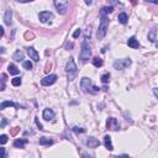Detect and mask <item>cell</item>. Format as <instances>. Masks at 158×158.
<instances>
[{
	"instance_id": "obj_16",
	"label": "cell",
	"mask_w": 158,
	"mask_h": 158,
	"mask_svg": "<svg viewBox=\"0 0 158 158\" xmlns=\"http://www.w3.org/2000/svg\"><path fill=\"white\" fill-rule=\"evenodd\" d=\"M104 145H105V147H106L109 151H113L114 147H113V143H111V137L109 135H106L105 137H104Z\"/></svg>"
},
{
	"instance_id": "obj_36",
	"label": "cell",
	"mask_w": 158,
	"mask_h": 158,
	"mask_svg": "<svg viewBox=\"0 0 158 158\" xmlns=\"http://www.w3.org/2000/svg\"><path fill=\"white\" fill-rule=\"evenodd\" d=\"M6 124H7V121H6V119H3V121H1V124H0V129H3V127H5Z\"/></svg>"
},
{
	"instance_id": "obj_43",
	"label": "cell",
	"mask_w": 158,
	"mask_h": 158,
	"mask_svg": "<svg viewBox=\"0 0 158 158\" xmlns=\"http://www.w3.org/2000/svg\"><path fill=\"white\" fill-rule=\"evenodd\" d=\"M4 52H5V50H4V48H0V53H4Z\"/></svg>"
},
{
	"instance_id": "obj_9",
	"label": "cell",
	"mask_w": 158,
	"mask_h": 158,
	"mask_svg": "<svg viewBox=\"0 0 158 158\" xmlns=\"http://www.w3.org/2000/svg\"><path fill=\"white\" fill-rule=\"evenodd\" d=\"M57 80V75L56 74H51V75H47L46 78H43L41 80V84L47 86V85H52L53 83H56Z\"/></svg>"
},
{
	"instance_id": "obj_33",
	"label": "cell",
	"mask_w": 158,
	"mask_h": 158,
	"mask_svg": "<svg viewBox=\"0 0 158 158\" xmlns=\"http://www.w3.org/2000/svg\"><path fill=\"white\" fill-rule=\"evenodd\" d=\"M51 68H52V64H51V63H47V64H46V68H45V72H46V73H50Z\"/></svg>"
},
{
	"instance_id": "obj_38",
	"label": "cell",
	"mask_w": 158,
	"mask_h": 158,
	"mask_svg": "<svg viewBox=\"0 0 158 158\" xmlns=\"http://www.w3.org/2000/svg\"><path fill=\"white\" fill-rule=\"evenodd\" d=\"M79 35H80V30H77V31L73 34V37L74 38H77V37H79Z\"/></svg>"
},
{
	"instance_id": "obj_20",
	"label": "cell",
	"mask_w": 158,
	"mask_h": 158,
	"mask_svg": "<svg viewBox=\"0 0 158 158\" xmlns=\"http://www.w3.org/2000/svg\"><path fill=\"white\" fill-rule=\"evenodd\" d=\"M12 58H14L15 61H17V62H20V61H22L23 59V53L21 51H16L15 53H14Z\"/></svg>"
},
{
	"instance_id": "obj_11",
	"label": "cell",
	"mask_w": 158,
	"mask_h": 158,
	"mask_svg": "<svg viewBox=\"0 0 158 158\" xmlns=\"http://www.w3.org/2000/svg\"><path fill=\"white\" fill-rule=\"evenodd\" d=\"M43 119H45L46 121H51L54 119V113H53V110L51 109H45L43 110Z\"/></svg>"
},
{
	"instance_id": "obj_13",
	"label": "cell",
	"mask_w": 158,
	"mask_h": 158,
	"mask_svg": "<svg viewBox=\"0 0 158 158\" xmlns=\"http://www.w3.org/2000/svg\"><path fill=\"white\" fill-rule=\"evenodd\" d=\"M9 106H14V107H16V109H20V105L16 104V102H14V101H4V102H1V104H0V110H4L5 107H9Z\"/></svg>"
},
{
	"instance_id": "obj_14",
	"label": "cell",
	"mask_w": 158,
	"mask_h": 158,
	"mask_svg": "<svg viewBox=\"0 0 158 158\" xmlns=\"http://www.w3.org/2000/svg\"><path fill=\"white\" fill-rule=\"evenodd\" d=\"M11 16H12V12H11V9H7L5 11V16H4V22L7 25V26H10L11 25Z\"/></svg>"
},
{
	"instance_id": "obj_26",
	"label": "cell",
	"mask_w": 158,
	"mask_h": 158,
	"mask_svg": "<svg viewBox=\"0 0 158 158\" xmlns=\"http://www.w3.org/2000/svg\"><path fill=\"white\" fill-rule=\"evenodd\" d=\"M11 84L14 85V86H19V85H21V78H19V77L14 78L11 80Z\"/></svg>"
},
{
	"instance_id": "obj_34",
	"label": "cell",
	"mask_w": 158,
	"mask_h": 158,
	"mask_svg": "<svg viewBox=\"0 0 158 158\" xmlns=\"http://www.w3.org/2000/svg\"><path fill=\"white\" fill-rule=\"evenodd\" d=\"M35 122H36V125H37V127H38L40 130H43V126H42V124L40 122V121L37 120V119H35Z\"/></svg>"
},
{
	"instance_id": "obj_17",
	"label": "cell",
	"mask_w": 158,
	"mask_h": 158,
	"mask_svg": "<svg viewBox=\"0 0 158 158\" xmlns=\"http://www.w3.org/2000/svg\"><path fill=\"white\" fill-rule=\"evenodd\" d=\"M7 70H9V73L12 74V75H17V74L20 73L19 68H17L15 64H9V67H7Z\"/></svg>"
},
{
	"instance_id": "obj_41",
	"label": "cell",
	"mask_w": 158,
	"mask_h": 158,
	"mask_svg": "<svg viewBox=\"0 0 158 158\" xmlns=\"http://www.w3.org/2000/svg\"><path fill=\"white\" fill-rule=\"evenodd\" d=\"M146 1H149V3H153V4H158V0H146Z\"/></svg>"
},
{
	"instance_id": "obj_25",
	"label": "cell",
	"mask_w": 158,
	"mask_h": 158,
	"mask_svg": "<svg viewBox=\"0 0 158 158\" xmlns=\"http://www.w3.org/2000/svg\"><path fill=\"white\" fill-rule=\"evenodd\" d=\"M114 7L113 6H105V7H102L101 10V14H104V15H106V14H110V12H113Z\"/></svg>"
},
{
	"instance_id": "obj_21",
	"label": "cell",
	"mask_w": 158,
	"mask_h": 158,
	"mask_svg": "<svg viewBox=\"0 0 158 158\" xmlns=\"http://www.w3.org/2000/svg\"><path fill=\"white\" fill-rule=\"evenodd\" d=\"M156 34H157L156 28H152V30L148 32V40H149L151 42H156Z\"/></svg>"
},
{
	"instance_id": "obj_24",
	"label": "cell",
	"mask_w": 158,
	"mask_h": 158,
	"mask_svg": "<svg viewBox=\"0 0 158 158\" xmlns=\"http://www.w3.org/2000/svg\"><path fill=\"white\" fill-rule=\"evenodd\" d=\"M23 37H25V40H27V41H31V40L35 38V34L32 31H26L25 35H23Z\"/></svg>"
},
{
	"instance_id": "obj_30",
	"label": "cell",
	"mask_w": 158,
	"mask_h": 158,
	"mask_svg": "<svg viewBox=\"0 0 158 158\" xmlns=\"http://www.w3.org/2000/svg\"><path fill=\"white\" fill-rule=\"evenodd\" d=\"M23 68L25 69H27V70H30V69H32V63L30 62V61H26V62H23Z\"/></svg>"
},
{
	"instance_id": "obj_40",
	"label": "cell",
	"mask_w": 158,
	"mask_h": 158,
	"mask_svg": "<svg viewBox=\"0 0 158 158\" xmlns=\"http://www.w3.org/2000/svg\"><path fill=\"white\" fill-rule=\"evenodd\" d=\"M19 3H28V1H34V0H16Z\"/></svg>"
},
{
	"instance_id": "obj_44",
	"label": "cell",
	"mask_w": 158,
	"mask_h": 158,
	"mask_svg": "<svg viewBox=\"0 0 158 158\" xmlns=\"http://www.w3.org/2000/svg\"><path fill=\"white\" fill-rule=\"evenodd\" d=\"M132 4H133V5H136V4H137V0H132Z\"/></svg>"
},
{
	"instance_id": "obj_37",
	"label": "cell",
	"mask_w": 158,
	"mask_h": 158,
	"mask_svg": "<svg viewBox=\"0 0 158 158\" xmlns=\"http://www.w3.org/2000/svg\"><path fill=\"white\" fill-rule=\"evenodd\" d=\"M5 157V148H0V158Z\"/></svg>"
},
{
	"instance_id": "obj_42",
	"label": "cell",
	"mask_w": 158,
	"mask_h": 158,
	"mask_svg": "<svg viewBox=\"0 0 158 158\" xmlns=\"http://www.w3.org/2000/svg\"><path fill=\"white\" fill-rule=\"evenodd\" d=\"M85 1V4H88V5H90L91 4V1H93V0H84Z\"/></svg>"
},
{
	"instance_id": "obj_3",
	"label": "cell",
	"mask_w": 158,
	"mask_h": 158,
	"mask_svg": "<svg viewBox=\"0 0 158 158\" xmlns=\"http://www.w3.org/2000/svg\"><path fill=\"white\" fill-rule=\"evenodd\" d=\"M66 72H67V75H68V80L72 82L75 79L77 74H78V69H77V66L74 63L73 58H69V61L67 62V66H66Z\"/></svg>"
},
{
	"instance_id": "obj_23",
	"label": "cell",
	"mask_w": 158,
	"mask_h": 158,
	"mask_svg": "<svg viewBox=\"0 0 158 158\" xmlns=\"http://www.w3.org/2000/svg\"><path fill=\"white\" fill-rule=\"evenodd\" d=\"M127 20H129V17H127V15H126L125 12H121V14L119 15V21L121 23H126Z\"/></svg>"
},
{
	"instance_id": "obj_32",
	"label": "cell",
	"mask_w": 158,
	"mask_h": 158,
	"mask_svg": "<svg viewBox=\"0 0 158 158\" xmlns=\"http://www.w3.org/2000/svg\"><path fill=\"white\" fill-rule=\"evenodd\" d=\"M73 131L74 132H77V133H83V132H85V129H82V127L75 126V127H73Z\"/></svg>"
},
{
	"instance_id": "obj_31",
	"label": "cell",
	"mask_w": 158,
	"mask_h": 158,
	"mask_svg": "<svg viewBox=\"0 0 158 158\" xmlns=\"http://www.w3.org/2000/svg\"><path fill=\"white\" fill-rule=\"evenodd\" d=\"M7 142V136L6 135H1L0 136V145H5Z\"/></svg>"
},
{
	"instance_id": "obj_7",
	"label": "cell",
	"mask_w": 158,
	"mask_h": 158,
	"mask_svg": "<svg viewBox=\"0 0 158 158\" xmlns=\"http://www.w3.org/2000/svg\"><path fill=\"white\" fill-rule=\"evenodd\" d=\"M106 126L109 130H113V131H117L120 129V125H119V121L116 119L114 117H110L107 119V122H106Z\"/></svg>"
},
{
	"instance_id": "obj_1",
	"label": "cell",
	"mask_w": 158,
	"mask_h": 158,
	"mask_svg": "<svg viewBox=\"0 0 158 158\" xmlns=\"http://www.w3.org/2000/svg\"><path fill=\"white\" fill-rule=\"evenodd\" d=\"M80 88H82V90L84 93H91V94L99 93V88L95 86V85H93L91 80L89 78H86V77L82 78V80H80Z\"/></svg>"
},
{
	"instance_id": "obj_5",
	"label": "cell",
	"mask_w": 158,
	"mask_h": 158,
	"mask_svg": "<svg viewBox=\"0 0 158 158\" xmlns=\"http://www.w3.org/2000/svg\"><path fill=\"white\" fill-rule=\"evenodd\" d=\"M131 64V59L130 58H124V59H117L114 62V68L117 69V70H122L125 68H127Z\"/></svg>"
},
{
	"instance_id": "obj_12",
	"label": "cell",
	"mask_w": 158,
	"mask_h": 158,
	"mask_svg": "<svg viewBox=\"0 0 158 158\" xmlns=\"http://www.w3.org/2000/svg\"><path fill=\"white\" fill-rule=\"evenodd\" d=\"M86 146L89 148H96L98 146H100V142L98 141L96 138H94V137H89L86 140Z\"/></svg>"
},
{
	"instance_id": "obj_4",
	"label": "cell",
	"mask_w": 158,
	"mask_h": 158,
	"mask_svg": "<svg viewBox=\"0 0 158 158\" xmlns=\"http://www.w3.org/2000/svg\"><path fill=\"white\" fill-rule=\"evenodd\" d=\"M107 26H109V19L106 15L101 14V20H100V25H99V30H98V38L101 40L105 37L107 31Z\"/></svg>"
},
{
	"instance_id": "obj_15",
	"label": "cell",
	"mask_w": 158,
	"mask_h": 158,
	"mask_svg": "<svg viewBox=\"0 0 158 158\" xmlns=\"http://www.w3.org/2000/svg\"><path fill=\"white\" fill-rule=\"evenodd\" d=\"M127 45H129V47H131V48H138V47H140V42H138V40H136L135 37H131V38H129V41H127Z\"/></svg>"
},
{
	"instance_id": "obj_6",
	"label": "cell",
	"mask_w": 158,
	"mask_h": 158,
	"mask_svg": "<svg viewBox=\"0 0 158 158\" xmlns=\"http://www.w3.org/2000/svg\"><path fill=\"white\" fill-rule=\"evenodd\" d=\"M54 5L61 15H64L68 10V1L67 0H54Z\"/></svg>"
},
{
	"instance_id": "obj_10",
	"label": "cell",
	"mask_w": 158,
	"mask_h": 158,
	"mask_svg": "<svg viewBox=\"0 0 158 158\" xmlns=\"http://www.w3.org/2000/svg\"><path fill=\"white\" fill-rule=\"evenodd\" d=\"M27 54L30 56V58H31V59H34L35 62H38V61H40L38 53H37V51L35 50L34 47H28V48H27Z\"/></svg>"
},
{
	"instance_id": "obj_35",
	"label": "cell",
	"mask_w": 158,
	"mask_h": 158,
	"mask_svg": "<svg viewBox=\"0 0 158 158\" xmlns=\"http://www.w3.org/2000/svg\"><path fill=\"white\" fill-rule=\"evenodd\" d=\"M73 42H67V45H66V50H72L73 48Z\"/></svg>"
},
{
	"instance_id": "obj_22",
	"label": "cell",
	"mask_w": 158,
	"mask_h": 158,
	"mask_svg": "<svg viewBox=\"0 0 158 158\" xmlns=\"http://www.w3.org/2000/svg\"><path fill=\"white\" fill-rule=\"evenodd\" d=\"M93 64H94L96 68L101 67L102 66V59L101 58H99V57H94V58H93Z\"/></svg>"
},
{
	"instance_id": "obj_19",
	"label": "cell",
	"mask_w": 158,
	"mask_h": 158,
	"mask_svg": "<svg viewBox=\"0 0 158 158\" xmlns=\"http://www.w3.org/2000/svg\"><path fill=\"white\" fill-rule=\"evenodd\" d=\"M27 142L28 141L27 140H25V138H23V140H16V141L14 142V146L17 147V148H23V146H25Z\"/></svg>"
},
{
	"instance_id": "obj_29",
	"label": "cell",
	"mask_w": 158,
	"mask_h": 158,
	"mask_svg": "<svg viewBox=\"0 0 158 158\" xmlns=\"http://www.w3.org/2000/svg\"><path fill=\"white\" fill-rule=\"evenodd\" d=\"M109 79H110V74L109 73H105L104 75H101V82L104 84H106L107 82H109Z\"/></svg>"
},
{
	"instance_id": "obj_27",
	"label": "cell",
	"mask_w": 158,
	"mask_h": 158,
	"mask_svg": "<svg viewBox=\"0 0 158 158\" xmlns=\"http://www.w3.org/2000/svg\"><path fill=\"white\" fill-rule=\"evenodd\" d=\"M1 77H3V79H0V91L5 89V78H6V75L5 74H3Z\"/></svg>"
},
{
	"instance_id": "obj_18",
	"label": "cell",
	"mask_w": 158,
	"mask_h": 158,
	"mask_svg": "<svg viewBox=\"0 0 158 158\" xmlns=\"http://www.w3.org/2000/svg\"><path fill=\"white\" fill-rule=\"evenodd\" d=\"M52 143H53V140H51V138H47V137L40 138V145H42V146H50Z\"/></svg>"
},
{
	"instance_id": "obj_2",
	"label": "cell",
	"mask_w": 158,
	"mask_h": 158,
	"mask_svg": "<svg viewBox=\"0 0 158 158\" xmlns=\"http://www.w3.org/2000/svg\"><path fill=\"white\" fill-rule=\"evenodd\" d=\"M91 56V48H90V43L88 38L84 40V42L82 43V51H80V54H79V58L82 62H86Z\"/></svg>"
},
{
	"instance_id": "obj_8",
	"label": "cell",
	"mask_w": 158,
	"mask_h": 158,
	"mask_svg": "<svg viewBox=\"0 0 158 158\" xmlns=\"http://www.w3.org/2000/svg\"><path fill=\"white\" fill-rule=\"evenodd\" d=\"M40 21L41 22H50L51 20H53V14L50 11H42L40 12Z\"/></svg>"
},
{
	"instance_id": "obj_39",
	"label": "cell",
	"mask_w": 158,
	"mask_h": 158,
	"mask_svg": "<svg viewBox=\"0 0 158 158\" xmlns=\"http://www.w3.org/2000/svg\"><path fill=\"white\" fill-rule=\"evenodd\" d=\"M3 36H4V28L0 26V37H3Z\"/></svg>"
},
{
	"instance_id": "obj_28",
	"label": "cell",
	"mask_w": 158,
	"mask_h": 158,
	"mask_svg": "<svg viewBox=\"0 0 158 158\" xmlns=\"http://www.w3.org/2000/svg\"><path fill=\"white\" fill-rule=\"evenodd\" d=\"M19 131H20V127H19V126H15V127H12L11 130H10V135L16 136L17 133H19Z\"/></svg>"
}]
</instances>
